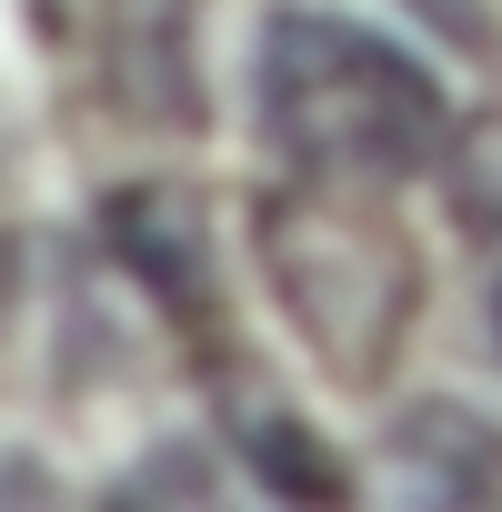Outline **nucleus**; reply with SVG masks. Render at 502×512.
Segmentation results:
<instances>
[{
  "label": "nucleus",
  "mask_w": 502,
  "mask_h": 512,
  "mask_svg": "<svg viewBox=\"0 0 502 512\" xmlns=\"http://www.w3.org/2000/svg\"><path fill=\"white\" fill-rule=\"evenodd\" d=\"M251 121H262V141L292 161V171H322V181H412L422 161H442V81L342 21V11H282L262 31V51H251Z\"/></svg>",
  "instance_id": "f257e3e1"
},
{
  "label": "nucleus",
  "mask_w": 502,
  "mask_h": 512,
  "mask_svg": "<svg viewBox=\"0 0 502 512\" xmlns=\"http://www.w3.org/2000/svg\"><path fill=\"white\" fill-rule=\"evenodd\" d=\"M372 181H322L302 171V191H272L262 201V272L292 312V332L342 372V382H372L412 322V251L402 231L362 201Z\"/></svg>",
  "instance_id": "f03ea898"
},
{
  "label": "nucleus",
  "mask_w": 502,
  "mask_h": 512,
  "mask_svg": "<svg viewBox=\"0 0 502 512\" xmlns=\"http://www.w3.org/2000/svg\"><path fill=\"white\" fill-rule=\"evenodd\" d=\"M111 91L141 121H201L191 81V0H111Z\"/></svg>",
  "instance_id": "7ed1b4c3"
},
{
  "label": "nucleus",
  "mask_w": 502,
  "mask_h": 512,
  "mask_svg": "<svg viewBox=\"0 0 502 512\" xmlns=\"http://www.w3.org/2000/svg\"><path fill=\"white\" fill-rule=\"evenodd\" d=\"M111 241H121V262L181 312V322H211V251H201V221L181 191H121L111 201Z\"/></svg>",
  "instance_id": "20e7f679"
},
{
  "label": "nucleus",
  "mask_w": 502,
  "mask_h": 512,
  "mask_svg": "<svg viewBox=\"0 0 502 512\" xmlns=\"http://www.w3.org/2000/svg\"><path fill=\"white\" fill-rule=\"evenodd\" d=\"M312 452H322V442H312L302 422H282V412L251 422V462H262L282 492H312V502H322V492H342V462H312Z\"/></svg>",
  "instance_id": "39448f33"
},
{
  "label": "nucleus",
  "mask_w": 502,
  "mask_h": 512,
  "mask_svg": "<svg viewBox=\"0 0 502 512\" xmlns=\"http://www.w3.org/2000/svg\"><path fill=\"white\" fill-rule=\"evenodd\" d=\"M422 21H442L452 41H482V0H412Z\"/></svg>",
  "instance_id": "423d86ee"
},
{
  "label": "nucleus",
  "mask_w": 502,
  "mask_h": 512,
  "mask_svg": "<svg viewBox=\"0 0 502 512\" xmlns=\"http://www.w3.org/2000/svg\"><path fill=\"white\" fill-rule=\"evenodd\" d=\"M492 332H502V292H492Z\"/></svg>",
  "instance_id": "0eeeda50"
}]
</instances>
